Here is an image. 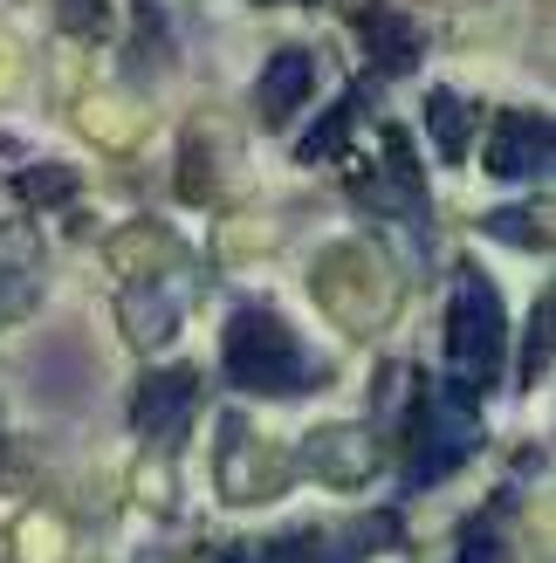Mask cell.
I'll list each match as a JSON object with an SVG mask.
<instances>
[{"mask_svg": "<svg viewBox=\"0 0 556 563\" xmlns=\"http://www.w3.org/2000/svg\"><path fill=\"white\" fill-rule=\"evenodd\" d=\"M426 124H433V137H440V158H460V152H467V103H460L454 90H433V97H426Z\"/></svg>", "mask_w": 556, "mask_h": 563, "instance_id": "obj_11", "label": "cell"}, {"mask_svg": "<svg viewBox=\"0 0 556 563\" xmlns=\"http://www.w3.org/2000/svg\"><path fill=\"white\" fill-rule=\"evenodd\" d=\"M27 262H35V234L8 228V234H0V323L21 317V309L35 302V275H27Z\"/></svg>", "mask_w": 556, "mask_h": 563, "instance_id": "obj_9", "label": "cell"}, {"mask_svg": "<svg viewBox=\"0 0 556 563\" xmlns=\"http://www.w3.org/2000/svg\"><path fill=\"white\" fill-rule=\"evenodd\" d=\"M488 234H494V241H515V247H543V234H536V220H530V213H494V220H488Z\"/></svg>", "mask_w": 556, "mask_h": 563, "instance_id": "obj_13", "label": "cell"}, {"mask_svg": "<svg viewBox=\"0 0 556 563\" xmlns=\"http://www.w3.org/2000/svg\"><path fill=\"white\" fill-rule=\"evenodd\" d=\"M220 364L227 378L247 385V391H275V399H296V391L316 385V364L310 351L296 344V330L268 309H234L227 317V336H220Z\"/></svg>", "mask_w": 556, "mask_h": 563, "instance_id": "obj_1", "label": "cell"}, {"mask_svg": "<svg viewBox=\"0 0 556 563\" xmlns=\"http://www.w3.org/2000/svg\"><path fill=\"white\" fill-rule=\"evenodd\" d=\"M488 173L494 179H536V173H549V118L515 110V118L494 124V137H488Z\"/></svg>", "mask_w": 556, "mask_h": 563, "instance_id": "obj_5", "label": "cell"}, {"mask_svg": "<svg viewBox=\"0 0 556 563\" xmlns=\"http://www.w3.org/2000/svg\"><path fill=\"white\" fill-rule=\"evenodd\" d=\"M357 35H365V48L378 55L385 76H405L412 63H420V35H412L392 8H365V14H357Z\"/></svg>", "mask_w": 556, "mask_h": 563, "instance_id": "obj_8", "label": "cell"}, {"mask_svg": "<svg viewBox=\"0 0 556 563\" xmlns=\"http://www.w3.org/2000/svg\"><path fill=\"white\" fill-rule=\"evenodd\" d=\"M302 461H310V474H323V482L357 488L378 467V446H371L365 427H323V433H310V454Z\"/></svg>", "mask_w": 556, "mask_h": 563, "instance_id": "obj_6", "label": "cell"}, {"mask_svg": "<svg viewBox=\"0 0 556 563\" xmlns=\"http://www.w3.org/2000/svg\"><path fill=\"white\" fill-rule=\"evenodd\" d=\"M124 330H131V344H145V351H158V344H173V323H179V309L165 302L158 289H124Z\"/></svg>", "mask_w": 556, "mask_h": 563, "instance_id": "obj_10", "label": "cell"}, {"mask_svg": "<svg viewBox=\"0 0 556 563\" xmlns=\"http://www.w3.org/2000/svg\"><path fill=\"white\" fill-rule=\"evenodd\" d=\"M344 118H351V103H337V110H330V124H316L310 137H302V158H323L330 145H337V137H344Z\"/></svg>", "mask_w": 556, "mask_h": 563, "instance_id": "obj_14", "label": "cell"}, {"mask_svg": "<svg viewBox=\"0 0 556 563\" xmlns=\"http://www.w3.org/2000/svg\"><path fill=\"white\" fill-rule=\"evenodd\" d=\"M63 27H76V35H97V27H103V0H63Z\"/></svg>", "mask_w": 556, "mask_h": 563, "instance_id": "obj_15", "label": "cell"}, {"mask_svg": "<svg viewBox=\"0 0 556 563\" xmlns=\"http://www.w3.org/2000/svg\"><path fill=\"white\" fill-rule=\"evenodd\" d=\"M460 563H502V550H494V543H467Z\"/></svg>", "mask_w": 556, "mask_h": 563, "instance_id": "obj_16", "label": "cell"}, {"mask_svg": "<svg viewBox=\"0 0 556 563\" xmlns=\"http://www.w3.org/2000/svg\"><path fill=\"white\" fill-rule=\"evenodd\" d=\"M192 399H200V378H192L186 364L152 372L145 385H137V399H131V427L152 433V440H179L186 419H192Z\"/></svg>", "mask_w": 556, "mask_h": 563, "instance_id": "obj_4", "label": "cell"}, {"mask_svg": "<svg viewBox=\"0 0 556 563\" xmlns=\"http://www.w3.org/2000/svg\"><path fill=\"white\" fill-rule=\"evenodd\" d=\"M502 351H509V317H502V296L467 268L460 289H454V309H447V357L467 385H488L502 372Z\"/></svg>", "mask_w": 556, "mask_h": 563, "instance_id": "obj_2", "label": "cell"}, {"mask_svg": "<svg viewBox=\"0 0 556 563\" xmlns=\"http://www.w3.org/2000/svg\"><path fill=\"white\" fill-rule=\"evenodd\" d=\"M310 90H316V63H310L302 48H275L268 69H262L255 103H262L268 124H282V118H296V110H302V97H310Z\"/></svg>", "mask_w": 556, "mask_h": 563, "instance_id": "obj_7", "label": "cell"}, {"mask_svg": "<svg viewBox=\"0 0 556 563\" xmlns=\"http://www.w3.org/2000/svg\"><path fill=\"white\" fill-rule=\"evenodd\" d=\"M543 364H549V302H536V317H530V351H522V385H536V378H543Z\"/></svg>", "mask_w": 556, "mask_h": 563, "instance_id": "obj_12", "label": "cell"}, {"mask_svg": "<svg viewBox=\"0 0 556 563\" xmlns=\"http://www.w3.org/2000/svg\"><path fill=\"white\" fill-rule=\"evenodd\" d=\"M475 406H481V391L467 378H440L426 391V427H420V454H412V482L420 488L467 461V446H475Z\"/></svg>", "mask_w": 556, "mask_h": 563, "instance_id": "obj_3", "label": "cell"}]
</instances>
